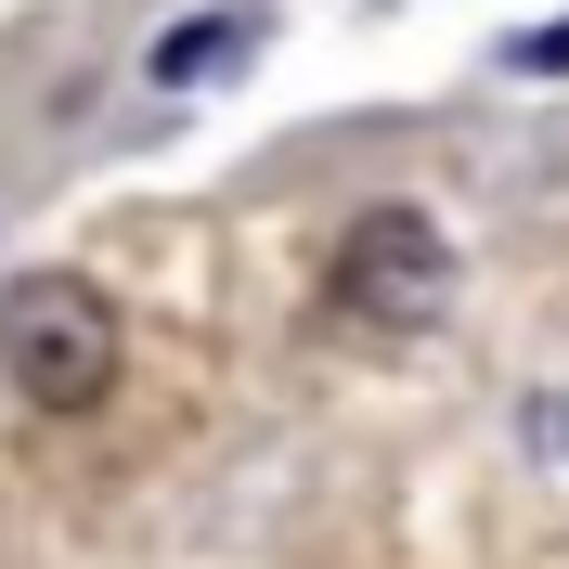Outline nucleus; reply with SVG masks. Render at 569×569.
Instances as JSON below:
<instances>
[{"label":"nucleus","mask_w":569,"mask_h":569,"mask_svg":"<svg viewBox=\"0 0 569 569\" xmlns=\"http://www.w3.org/2000/svg\"><path fill=\"white\" fill-rule=\"evenodd\" d=\"M518 66H569V27H557V39H531V52H518Z\"/></svg>","instance_id":"20e7f679"},{"label":"nucleus","mask_w":569,"mask_h":569,"mask_svg":"<svg viewBox=\"0 0 569 569\" xmlns=\"http://www.w3.org/2000/svg\"><path fill=\"white\" fill-rule=\"evenodd\" d=\"M247 52V13H208V27H181V39H156V91H181V78H220Z\"/></svg>","instance_id":"7ed1b4c3"},{"label":"nucleus","mask_w":569,"mask_h":569,"mask_svg":"<svg viewBox=\"0 0 569 569\" xmlns=\"http://www.w3.org/2000/svg\"><path fill=\"white\" fill-rule=\"evenodd\" d=\"M440 298H453V247L427 208H362L323 259V311L362 337H415V323H440Z\"/></svg>","instance_id":"f03ea898"},{"label":"nucleus","mask_w":569,"mask_h":569,"mask_svg":"<svg viewBox=\"0 0 569 569\" xmlns=\"http://www.w3.org/2000/svg\"><path fill=\"white\" fill-rule=\"evenodd\" d=\"M0 376L39 415H91L117 389V298L78 272H13L0 284Z\"/></svg>","instance_id":"f257e3e1"}]
</instances>
